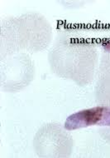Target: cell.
<instances>
[{
    "mask_svg": "<svg viewBox=\"0 0 110 158\" xmlns=\"http://www.w3.org/2000/svg\"><path fill=\"white\" fill-rule=\"evenodd\" d=\"M47 59L55 75L84 87L91 83L95 76L98 49L84 33L65 28L56 36Z\"/></svg>",
    "mask_w": 110,
    "mask_h": 158,
    "instance_id": "obj_1",
    "label": "cell"
},
{
    "mask_svg": "<svg viewBox=\"0 0 110 158\" xmlns=\"http://www.w3.org/2000/svg\"><path fill=\"white\" fill-rule=\"evenodd\" d=\"M35 63L27 52H20L1 60V90L17 93L33 81Z\"/></svg>",
    "mask_w": 110,
    "mask_h": 158,
    "instance_id": "obj_4",
    "label": "cell"
},
{
    "mask_svg": "<svg viewBox=\"0 0 110 158\" xmlns=\"http://www.w3.org/2000/svg\"><path fill=\"white\" fill-rule=\"evenodd\" d=\"M53 37L51 24L42 14L29 12L19 17H8L0 23L1 60L20 52L44 51Z\"/></svg>",
    "mask_w": 110,
    "mask_h": 158,
    "instance_id": "obj_2",
    "label": "cell"
},
{
    "mask_svg": "<svg viewBox=\"0 0 110 158\" xmlns=\"http://www.w3.org/2000/svg\"><path fill=\"white\" fill-rule=\"evenodd\" d=\"M99 133L103 139L110 144V127H101L99 129Z\"/></svg>",
    "mask_w": 110,
    "mask_h": 158,
    "instance_id": "obj_7",
    "label": "cell"
},
{
    "mask_svg": "<svg viewBox=\"0 0 110 158\" xmlns=\"http://www.w3.org/2000/svg\"><path fill=\"white\" fill-rule=\"evenodd\" d=\"M72 135L59 123H48L41 127L33 138L36 155L41 158H67L73 152Z\"/></svg>",
    "mask_w": 110,
    "mask_h": 158,
    "instance_id": "obj_3",
    "label": "cell"
},
{
    "mask_svg": "<svg viewBox=\"0 0 110 158\" xmlns=\"http://www.w3.org/2000/svg\"><path fill=\"white\" fill-rule=\"evenodd\" d=\"M92 126L110 127V106L104 105L83 109L66 118L64 127L68 131H74Z\"/></svg>",
    "mask_w": 110,
    "mask_h": 158,
    "instance_id": "obj_5",
    "label": "cell"
},
{
    "mask_svg": "<svg viewBox=\"0 0 110 158\" xmlns=\"http://www.w3.org/2000/svg\"><path fill=\"white\" fill-rule=\"evenodd\" d=\"M94 98L97 104L110 106V52L101 56L94 87Z\"/></svg>",
    "mask_w": 110,
    "mask_h": 158,
    "instance_id": "obj_6",
    "label": "cell"
}]
</instances>
